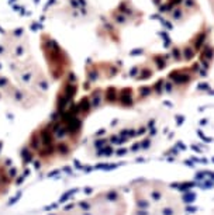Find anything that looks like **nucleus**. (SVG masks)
<instances>
[{"instance_id": "obj_1", "label": "nucleus", "mask_w": 214, "mask_h": 215, "mask_svg": "<svg viewBox=\"0 0 214 215\" xmlns=\"http://www.w3.org/2000/svg\"><path fill=\"white\" fill-rule=\"evenodd\" d=\"M123 205H117V198L95 197L68 205L48 215H123Z\"/></svg>"}]
</instances>
